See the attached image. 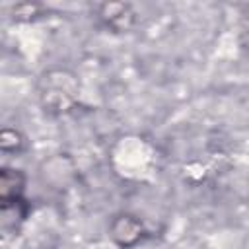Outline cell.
<instances>
[{"label": "cell", "mask_w": 249, "mask_h": 249, "mask_svg": "<svg viewBox=\"0 0 249 249\" xmlns=\"http://www.w3.org/2000/svg\"><path fill=\"white\" fill-rule=\"evenodd\" d=\"M23 136H21V132L19 130H16V128H4L2 132H0V148H2V152H6V154H18L21 148H23Z\"/></svg>", "instance_id": "6"}, {"label": "cell", "mask_w": 249, "mask_h": 249, "mask_svg": "<svg viewBox=\"0 0 249 249\" xmlns=\"http://www.w3.org/2000/svg\"><path fill=\"white\" fill-rule=\"evenodd\" d=\"M99 21L115 31V33H123L128 31L134 25V12L130 8V4H123V2H111V4H101L99 6Z\"/></svg>", "instance_id": "3"}, {"label": "cell", "mask_w": 249, "mask_h": 249, "mask_svg": "<svg viewBox=\"0 0 249 249\" xmlns=\"http://www.w3.org/2000/svg\"><path fill=\"white\" fill-rule=\"evenodd\" d=\"M41 103L45 111L66 113L70 111L80 95L76 78L66 70H51L41 80Z\"/></svg>", "instance_id": "1"}, {"label": "cell", "mask_w": 249, "mask_h": 249, "mask_svg": "<svg viewBox=\"0 0 249 249\" xmlns=\"http://www.w3.org/2000/svg\"><path fill=\"white\" fill-rule=\"evenodd\" d=\"M25 175L16 167H2L0 171V202L23 198Z\"/></svg>", "instance_id": "4"}, {"label": "cell", "mask_w": 249, "mask_h": 249, "mask_svg": "<svg viewBox=\"0 0 249 249\" xmlns=\"http://www.w3.org/2000/svg\"><path fill=\"white\" fill-rule=\"evenodd\" d=\"M0 212H2V228L4 230L14 228L18 231L23 220L27 218L29 204L25 202V198H18L12 202H0Z\"/></svg>", "instance_id": "5"}, {"label": "cell", "mask_w": 249, "mask_h": 249, "mask_svg": "<svg viewBox=\"0 0 249 249\" xmlns=\"http://www.w3.org/2000/svg\"><path fill=\"white\" fill-rule=\"evenodd\" d=\"M144 224L138 216L123 212L117 214L109 224V235L119 249H132L144 237Z\"/></svg>", "instance_id": "2"}]
</instances>
